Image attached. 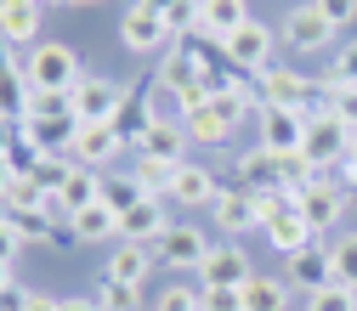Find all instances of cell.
Returning <instances> with one entry per match:
<instances>
[{"instance_id":"obj_21","label":"cell","mask_w":357,"mask_h":311,"mask_svg":"<svg viewBox=\"0 0 357 311\" xmlns=\"http://www.w3.org/2000/svg\"><path fill=\"white\" fill-rule=\"evenodd\" d=\"M153 266H159V260H153L148 244H114V260L102 266V278H108V283H137V289H142Z\"/></svg>"},{"instance_id":"obj_48","label":"cell","mask_w":357,"mask_h":311,"mask_svg":"<svg viewBox=\"0 0 357 311\" xmlns=\"http://www.w3.org/2000/svg\"><path fill=\"white\" fill-rule=\"evenodd\" d=\"M335 182H340V193H346V198H357V164H351V159L340 164V175H335Z\"/></svg>"},{"instance_id":"obj_16","label":"cell","mask_w":357,"mask_h":311,"mask_svg":"<svg viewBox=\"0 0 357 311\" xmlns=\"http://www.w3.org/2000/svg\"><path fill=\"white\" fill-rule=\"evenodd\" d=\"M176 227V221H165V204L159 198H142V204H130L125 215H119V244H159L165 232Z\"/></svg>"},{"instance_id":"obj_14","label":"cell","mask_w":357,"mask_h":311,"mask_svg":"<svg viewBox=\"0 0 357 311\" xmlns=\"http://www.w3.org/2000/svg\"><path fill=\"white\" fill-rule=\"evenodd\" d=\"M261 232H266V244H273V249H278L284 260H289V255H301V249H306L312 238H318V232L306 227V215H301L295 204H284V209H266Z\"/></svg>"},{"instance_id":"obj_25","label":"cell","mask_w":357,"mask_h":311,"mask_svg":"<svg viewBox=\"0 0 357 311\" xmlns=\"http://www.w3.org/2000/svg\"><path fill=\"white\" fill-rule=\"evenodd\" d=\"M57 198L68 204V221H74L79 209H91V204H102V170H79V164H74Z\"/></svg>"},{"instance_id":"obj_17","label":"cell","mask_w":357,"mask_h":311,"mask_svg":"<svg viewBox=\"0 0 357 311\" xmlns=\"http://www.w3.org/2000/svg\"><path fill=\"white\" fill-rule=\"evenodd\" d=\"M306 142V113L295 108H261V147L266 153H301Z\"/></svg>"},{"instance_id":"obj_46","label":"cell","mask_w":357,"mask_h":311,"mask_svg":"<svg viewBox=\"0 0 357 311\" xmlns=\"http://www.w3.org/2000/svg\"><path fill=\"white\" fill-rule=\"evenodd\" d=\"M17 255H23V232H17V221H12L6 209H0V260L12 266Z\"/></svg>"},{"instance_id":"obj_12","label":"cell","mask_w":357,"mask_h":311,"mask_svg":"<svg viewBox=\"0 0 357 311\" xmlns=\"http://www.w3.org/2000/svg\"><path fill=\"white\" fill-rule=\"evenodd\" d=\"M159 91L165 97H182V91H193V85H204V63H199V51L188 46V40H176V46L159 57Z\"/></svg>"},{"instance_id":"obj_20","label":"cell","mask_w":357,"mask_h":311,"mask_svg":"<svg viewBox=\"0 0 357 311\" xmlns=\"http://www.w3.org/2000/svg\"><path fill=\"white\" fill-rule=\"evenodd\" d=\"M137 153H142V159H159V164H182V153H188V130H182V119H153V125L142 130Z\"/></svg>"},{"instance_id":"obj_44","label":"cell","mask_w":357,"mask_h":311,"mask_svg":"<svg viewBox=\"0 0 357 311\" xmlns=\"http://www.w3.org/2000/svg\"><path fill=\"white\" fill-rule=\"evenodd\" d=\"M329 85H357V40L335 51V63H329Z\"/></svg>"},{"instance_id":"obj_8","label":"cell","mask_w":357,"mask_h":311,"mask_svg":"<svg viewBox=\"0 0 357 311\" xmlns=\"http://www.w3.org/2000/svg\"><path fill=\"white\" fill-rule=\"evenodd\" d=\"M204 255H210V244H204L199 227H188V221H176V227L153 244V260H159V266H176V272H199Z\"/></svg>"},{"instance_id":"obj_50","label":"cell","mask_w":357,"mask_h":311,"mask_svg":"<svg viewBox=\"0 0 357 311\" xmlns=\"http://www.w3.org/2000/svg\"><path fill=\"white\" fill-rule=\"evenodd\" d=\"M57 311H102V305H97V300H63Z\"/></svg>"},{"instance_id":"obj_51","label":"cell","mask_w":357,"mask_h":311,"mask_svg":"<svg viewBox=\"0 0 357 311\" xmlns=\"http://www.w3.org/2000/svg\"><path fill=\"white\" fill-rule=\"evenodd\" d=\"M0 289H12V266L6 260H0Z\"/></svg>"},{"instance_id":"obj_43","label":"cell","mask_w":357,"mask_h":311,"mask_svg":"<svg viewBox=\"0 0 357 311\" xmlns=\"http://www.w3.org/2000/svg\"><path fill=\"white\" fill-rule=\"evenodd\" d=\"M148 311H204V305H199V289L170 283V289H159V300H153Z\"/></svg>"},{"instance_id":"obj_28","label":"cell","mask_w":357,"mask_h":311,"mask_svg":"<svg viewBox=\"0 0 357 311\" xmlns=\"http://www.w3.org/2000/svg\"><path fill=\"white\" fill-rule=\"evenodd\" d=\"M182 130H188V142H199V147H227V142H233V125L221 119L215 108H199V113H182Z\"/></svg>"},{"instance_id":"obj_3","label":"cell","mask_w":357,"mask_h":311,"mask_svg":"<svg viewBox=\"0 0 357 311\" xmlns=\"http://www.w3.org/2000/svg\"><path fill=\"white\" fill-rule=\"evenodd\" d=\"M23 79L34 85V91H74L79 85V57L63 46V40H40Z\"/></svg>"},{"instance_id":"obj_11","label":"cell","mask_w":357,"mask_h":311,"mask_svg":"<svg viewBox=\"0 0 357 311\" xmlns=\"http://www.w3.org/2000/svg\"><path fill=\"white\" fill-rule=\"evenodd\" d=\"M119 34H125V46L130 51H159V46H176L170 40V29H165V17L153 12V6H142V0H130L125 6V17H119Z\"/></svg>"},{"instance_id":"obj_53","label":"cell","mask_w":357,"mask_h":311,"mask_svg":"<svg viewBox=\"0 0 357 311\" xmlns=\"http://www.w3.org/2000/svg\"><path fill=\"white\" fill-rule=\"evenodd\" d=\"M40 6H74V0H40Z\"/></svg>"},{"instance_id":"obj_38","label":"cell","mask_w":357,"mask_h":311,"mask_svg":"<svg viewBox=\"0 0 357 311\" xmlns=\"http://www.w3.org/2000/svg\"><path fill=\"white\" fill-rule=\"evenodd\" d=\"M97 305H102V311H148L137 283H108V278H102V289H97Z\"/></svg>"},{"instance_id":"obj_52","label":"cell","mask_w":357,"mask_h":311,"mask_svg":"<svg viewBox=\"0 0 357 311\" xmlns=\"http://www.w3.org/2000/svg\"><path fill=\"white\" fill-rule=\"evenodd\" d=\"M346 159H351V164H357V130H351V153H346Z\"/></svg>"},{"instance_id":"obj_15","label":"cell","mask_w":357,"mask_h":311,"mask_svg":"<svg viewBox=\"0 0 357 311\" xmlns=\"http://www.w3.org/2000/svg\"><path fill=\"white\" fill-rule=\"evenodd\" d=\"M170 198L182 204V209H210V204L221 198V182H215V170H204V164L182 159V164H176V182H170Z\"/></svg>"},{"instance_id":"obj_19","label":"cell","mask_w":357,"mask_h":311,"mask_svg":"<svg viewBox=\"0 0 357 311\" xmlns=\"http://www.w3.org/2000/svg\"><path fill=\"white\" fill-rule=\"evenodd\" d=\"M289 283H295V289H306V294L329 289V283H335V260H329V244H318V238H312L301 255H289Z\"/></svg>"},{"instance_id":"obj_9","label":"cell","mask_w":357,"mask_h":311,"mask_svg":"<svg viewBox=\"0 0 357 311\" xmlns=\"http://www.w3.org/2000/svg\"><path fill=\"white\" fill-rule=\"evenodd\" d=\"M335 34H340V29L312 6V0H306V6H289V17H284V40H289L295 51H329Z\"/></svg>"},{"instance_id":"obj_5","label":"cell","mask_w":357,"mask_h":311,"mask_svg":"<svg viewBox=\"0 0 357 311\" xmlns=\"http://www.w3.org/2000/svg\"><path fill=\"white\" fill-rule=\"evenodd\" d=\"M273 29H266L261 17H250L238 34H227V40H221V51H227V63L238 68V74H261V68H273L278 57H273Z\"/></svg>"},{"instance_id":"obj_39","label":"cell","mask_w":357,"mask_h":311,"mask_svg":"<svg viewBox=\"0 0 357 311\" xmlns=\"http://www.w3.org/2000/svg\"><path fill=\"white\" fill-rule=\"evenodd\" d=\"M329 260H335V283L357 289V232H340V244H329Z\"/></svg>"},{"instance_id":"obj_32","label":"cell","mask_w":357,"mask_h":311,"mask_svg":"<svg viewBox=\"0 0 357 311\" xmlns=\"http://www.w3.org/2000/svg\"><path fill=\"white\" fill-rule=\"evenodd\" d=\"M12 221H17L23 244H63V238H68V227H57V221H52L46 209H17Z\"/></svg>"},{"instance_id":"obj_36","label":"cell","mask_w":357,"mask_h":311,"mask_svg":"<svg viewBox=\"0 0 357 311\" xmlns=\"http://www.w3.org/2000/svg\"><path fill=\"white\" fill-rule=\"evenodd\" d=\"M40 204H46V187H40L34 175H12L6 198H0V209H6V215H17V209H40Z\"/></svg>"},{"instance_id":"obj_33","label":"cell","mask_w":357,"mask_h":311,"mask_svg":"<svg viewBox=\"0 0 357 311\" xmlns=\"http://www.w3.org/2000/svg\"><path fill=\"white\" fill-rule=\"evenodd\" d=\"M165 29H170V40H193L204 29V0H170L165 6Z\"/></svg>"},{"instance_id":"obj_30","label":"cell","mask_w":357,"mask_h":311,"mask_svg":"<svg viewBox=\"0 0 357 311\" xmlns=\"http://www.w3.org/2000/svg\"><path fill=\"white\" fill-rule=\"evenodd\" d=\"M23 108H29V79L0 57V119H12V125H23Z\"/></svg>"},{"instance_id":"obj_4","label":"cell","mask_w":357,"mask_h":311,"mask_svg":"<svg viewBox=\"0 0 357 311\" xmlns=\"http://www.w3.org/2000/svg\"><path fill=\"white\" fill-rule=\"evenodd\" d=\"M159 79L153 74H142V79H130L125 85V102H119V113H114V130H119V136H125V147H137L142 142V130L159 119Z\"/></svg>"},{"instance_id":"obj_47","label":"cell","mask_w":357,"mask_h":311,"mask_svg":"<svg viewBox=\"0 0 357 311\" xmlns=\"http://www.w3.org/2000/svg\"><path fill=\"white\" fill-rule=\"evenodd\" d=\"M312 6H318V12H324L335 29H346V23L357 17V0H312Z\"/></svg>"},{"instance_id":"obj_40","label":"cell","mask_w":357,"mask_h":311,"mask_svg":"<svg viewBox=\"0 0 357 311\" xmlns=\"http://www.w3.org/2000/svg\"><path fill=\"white\" fill-rule=\"evenodd\" d=\"M306 311H357V289L329 283V289H318V294H306Z\"/></svg>"},{"instance_id":"obj_13","label":"cell","mask_w":357,"mask_h":311,"mask_svg":"<svg viewBox=\"0 0 357 311\" xmlns=\"http://www.w3.org/2000/svg\"><path fill=\"white\" fill-rule=\"evenodd\" d=\"M346 204H351V198L340 193V182H335V175H324L318 187H306V193L295 198V209L306 215V227H312V232H329L335 221L346 215Z\"/></svg>"},{"instance_id":"obj_41","label":"cell","mask_w":357,"mask_h":311,"mask_svg":"<svg viewBox=\"0 0 357 311\" xmlns=\"http://www.w3.org/2000/svg\"><path fill=\"white\" fill-rule=\"evenodd\" d=\"M68 170H74V159H68V153H46V159H40V170H34V182L46 187V193H63Z\"/></svg>"},{"instance_id":"obj_31","label":"cell","mask_w":357,"mask_h":311,"mask_svg":"<svg viewBox=\"0 0 357 311\" xmlns=\"http://www.w3.org/2000/svg\"><path fill=\"white\" fill-rule=\"evenodd\" d=\"M284 305H289L284 278H250L244 283V311H284Z\"/></svg>"},{"instance_id":"obj_6","label":"cell","mask_w":357,"mask_h":311,"mask_svg":"<svg viewBox=\"0 0 357 311\" xmlns=\"http://www.w3.org/2000/svg\"><path fill=\"white\" fill-rule=\"evenodd\" d=\"M119 102H125V85H114L102 74H79V85H74V119L79 125H114Z\"/></svg>"},{"instance_id":"obj_23","label":"cell","mask_w":357,"mask_h":311,"mask_svg":"<svg viewBox=\"0 0 357 311\" xmlns=\"http://www.w3.org/2000/svg\"><path fill=\"white\" fill-rule=\"evenodd\" d=\"M40 0H0V40H23V46H40Z\"/></svg>"},{"instance_id":"obj_26","label":"cell","mask_w":357,"mask_h":311,"mask_svg":"<svg viewBox=\"0 0 357 311\" xmlns=\"http://www.w3.org/2000/svg\"><path fill=\"white\" fill-rule=\"evenodd\" d=\"M79 119H23V136L40 147V153H68Z\"/></svg>"},{"instance_id":"obj_54","label":"cell","mask_w":357,"mask_h":311,"mask_svg":"<svg viewBox=\"0 0 357 311\" xmlns=\"http://www.w3.org/2000/svg\"><path fill=\"white\" fill-rule=\"evenodd\" d=\"M74 6H97V0H74Z\"/></svg>"},{"instance_id":"obj_10","label":"cell","mask_w":357,"mask_h":311,"mask_svg":"<svg viewBox=\"0 0 357 311\" xmlns=\"http://www.w3.org/2000/svg\"><path fill=\"white\" fill-rule=\"evenodd\" d=\"M119 147H125V136H119L114 125H79L74 142H68V159H74L79 170H102V164L119 159Z\"/></svg>"},{"instance_id":"obj_49","label":"cell","mask_w":357,"mask_h":311,"mask_svg":"<svg viewBox=\"0 0 357 311\" xmlns=\"http://www.w3.org/2000/svg\"><path fill=\"white\" fill-rule=\"evenodd\" d=\"M63 300H52V294H40V289H29V300H23V311H57Z\"/></svg>"},{"instance_id":"obj_45","label":"cell","mask_w":357,"mask_h":311,"mask_svg":"<svg viewBox=\"0 0 357 311\" xmlns=\"http://www.w3.org/2000/svg\"><path fill=\"white\" fill-rule=\"evenodd\" d=\"M204 311H244V289H199Z\"/></svg>"},{"instance_id":"obj_37","label":"cell","mask_w":357,"mask_h":311,"mask_svg":"<svg viewBox=\"0 0 357 311\" xmlns=\"http://www.w3.org/2000/svg\"><path fill=\"white\" fill-rule=\"evenodd\" d=\"M142 182L148 198H170V182H176V164H159V159H137V170H130Z\"/></svg>"},{"instance_id":"obj_22","label":"cell","mask_w":357,"mask_h":311,"mask_svg":"<svg viewBox=\"0 0 357 311\" xmlns=\"http://www.w3.org/2000/svg\"><path fill=\"white\" fill-rule=\"evenodd\" d=\"M233 175H238L244 193H273V187H284V182H278V153H266V147L238 153V159H233Z\"/></svg>"},{"instance_id":"obj_2","label":"cell","mask_w":357,"mask_h":311,"mask_svg":"<svg viewBox=\"0 0 357 311\" xmlns=\"http://www.w3.org/2000/svg\"><path fill=\"white\" fill-rule=\"evenodd\" d=\"M301 153L329 175V170H340L346 153H351V130H346L329 108H324V113H306V142H301Z\"/></svg>"},{"instance_id":"obj_42","label":"cell","mask_w":357,"mask_h":311,"mask_svg":"<svg viewBox=\"0 0 357 311\" xmlns=\"http://www.w3.org/2000/svg\"><path fill=\"white\" fill-rule=\"evenodd\" d=\"M329 85V79H324ZM329 113L346 125V130H357V85H329Z\"/></svg>"},{"instance_id":"obj_35","label":"cell","mask_w":357,"mask_h":311,"mask_svg":"<svg viewBox=\"0 0 357 311\" xmlns=\"http://www.w3.org/2000/svg\"><path fill=\"white\" fill-rule=\"evenodd\" d=\"M23 119H74V91H34V85H29Z\"/></svg>"},{"instance_id":"obj_34","label":"cell","mask_w":357,"mask_h":311,"mask_svg":"<svg viewBox=\"0 0 357 311\" xmlns=\"http://www.w3.org/2000/svg\"><path fill=\"white\" fill-rule=\"evenodd\" d=\"M148 193H142V182H137V175H130V170H119V175H102V204L114 209V215H125L130 204H142Z\"/></svg>"},{"instance_id":"obj_29","label":"cell","mask_w":357,"mask_h":311,"mask_svg":"<svg viewBox=\"0 0 357 311\" xmlns=\"http://www.w3.org/2000/svg\"><path fill=\"white\" fill-rule=\"evenodd\" d=\"M210 108H215L221 119H227V125L238 130V125H244V119L261 108V97H250V85H244V79H233L227 91H215V97H210Z\"/></svg>"},{"instance_id":"obj_24","label":"cell","mask_w":357,"mask_h":311,"mask_svg":"<svg viewBox=\"0 0 357 311\" xmlns=\"http://www.w3.org/2000/svg\"><path fill=\"white\" fill-rule=\"evenodd\" d=\"M68 238L74 244H108V238H119V215L108 204H91V209H79L68 221Z\"/></svg>"},{"instance_id":"obj_1","label":"cell","mask_w":357,"mask_h":311,"mask_svg":"<svg viewBox=\"0 0 357 311\" xmlns=\"http://www.w3.org/2000/svg\"><path fill=\"white\" fill-rule=\"evenodd\" d=\"M318 91H324V85L306 79V74L289 68V63H273V68L255 74V97H261V108H295V113H312Z\"/></svg>"},{"instance_id":"obj_18","label":"cell","mask_w":357,"mask_h":311,"mask_svg":"<svg viewBox=\"0 0 357 311\" xmlns=\"http://www.w3.org/2000/svg\"><path fill=\"white\" fill-rule=\"evenodd\" d=\"M210 221H215L227 238H238V232L261 227V204H255V193H244V187H221V198L210 204Z\"/></svg>"},{"instance_id":"obj_27","label":"cell","mask_w":357,"mask_h":311,"mask_svg":"<svg viewBox=\"0 0 357 311\" xmlns=\"http://www.w3.org/2000/svg\"><path fill=\"white\" fill-rule=\"evenodd\" d=\"M250 23V0H204V34L210 40H227Z\"/></svg>"},{"instance_id":"obj_7","label":"cell","mask_w":357,"mask_h":311,"mask_svg":"<svg viewBox=\"0 0 357 311\" xmlns=\"http://www.w3.org/2000/svg\"><path fill=\"white\" fill-rule=\"evenodd\" d=\"M255 272H250V255L238 244H210L204 266H199V289H244Z\"/></svg>"}]
</instances>
